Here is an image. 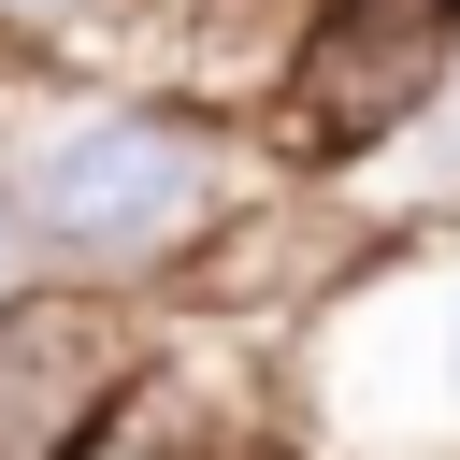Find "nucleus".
<instances>
[{
	"mask_svg": "<svg viewBox=\"0 0 460 460\" xmlns=\"http://www.w3.org/2000/svg\"><path fill=\"white\" fill-rule=\"evenodd\" d=\"M446 58H460V0H331L302 43V129L316 144L402 129V115H431Z\"/></svg>",
	"mask_w": 460,
	"mask_h": 460,
	"instance_id": "nucleus-2",
	"label": "nucleus"
},
{
	"mask_svg": "<svg viewBox=\"0 0 460 460\" xmlns=\"http://www.w3.org/2000/svg\"><path fill=\"white\" fill-rule=\"evenodd\" d=\"M86 388H115L101 316H72V302H14V316H0V431L29 446V431H58Z\"/></svg>",
	"mask_w": 460,
	"mask_h": 460,
	"instance_id": "nucleus-3",
	"label": "nucleus"
},
{
	"mask_svg": "<svg viewBox=\"0 0 460 460\" xmlns=\"http://www.w3.org/2000/svg\"><path fill=\"white\" fill-rule=\"evenodd\" d=\"M201 201H216V144L172 129V115H86V129L29 172V230H43L58 259H86V273L172 259V244L201 230Z\"/></svg>",
	"mask_w": 460,
	"mask_h": 460,
	"instance_id": "nucleus-1",
	"label": "nucleus"
},
{
	"mask_svg": "<svg viewBox=\"0 0 460 460\" xmlns=\"http://www.w3.org/2000/svg\"><path fill=\"white\" fill-rule=\"evenodd\" d=\"M14 259H29V201L0 187V288H14Z\"/></svg>",
	"mask_w": 460,
	"mask_h": 460,
	"instance_id": "nucleus-5",
	"label": "nucleus"
},
{
	"mask_svg": "<svg viewBox=\"0 0 460 460\" xmlns=\"http://www.w3.org/2000/svg\"><path fill=\"white\" fill-rule=\"evenodd\" d=\"M58 460H158V446H144V431H129V417H101V431H72V446H58Z\"/></svg>",
	"mask_w": 460,
	"mask_h": 460,
	"instance_id": "nucleus-4",
	"label": "nucleus"
},
{
	"mask_svg": "<svg viewBox=\"0 0 460 460\" xmlns=\"http://www.w3.org/2000/svg\"><path fill=\"white\" fill-rule=\"evenodd\" d=\"M446 331H460V316H446Z\"/></svg>",
	"mask_w": 460,
	"mask_h": 460,
	"instance_id": "nucleus-6",
	"label": "nucleus"
}]
</instances>
